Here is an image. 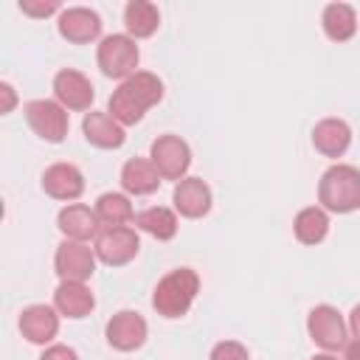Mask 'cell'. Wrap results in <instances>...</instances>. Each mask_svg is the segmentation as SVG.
I'll return each instance as SVG.
<instances>
[{"label":"cell","mask_w":360,"mask_h":360,"mask_svg":"<svg viewBox=\"0 0 360 360\" xmlns=\"http://www.w3.org/2000/svg\"><path fill=\"white\" fill-rule=\"evenodd\" d=\"M96 59H98V68H101L104 76L124 82V79L138 73L135 68H138L141 53H138V45L129 34H110V37L101 39Z\"/></svg>","instance_id":"277c9868"},{"label":"cell","mask_w":360,"mask_h":360,"mask_svg":"<svg viewBox=\"0 0 360 360\" xmlns=\"http://www.w3.org/2000/svg\"><path fill=\"white\" fill-rule=\"evenodd\" d=\"M312 360H338V357H335V354H329V352H323V354H315Z\"/></svg>","instance_id":"1f68e13d"},{"label":"cell","mask_w":360,"mask_h":360,"mask_svg":"<svg viewBox=\"0 0 360 360\" xmlns=\"http://www.w3.org/2000/svg\"><path fill=\"white\" fill-rule=\"evenodd\" d=\"M39 360H79V354H76L70 346L53 343V346H48V349L42 352V357H39Z\"/></svg>","instance_id":"83f0119b"},{"label":"cell","mask_w":360,"mask_h":360,"mask_svg":"<svg viewBox=\"0 0 360 360\" xmlns=\"http://www.w3.org/2000/svg\"><path fill=\"white\" fill-rule=\"evenodd\" d=\"M343 360H360V338H354V340L346 343V357Z\"/></svg>","instance_id":"4dcf8cb0"},{"label":"cell","mask_w":360,"mask_h":360,"mask_svg":"<svg viewBox=\"0 0 360 360\" xmlns=\"http://www.w3.org/2000/svg\"><path fill=\"white\" fill-rule=\"evenodd\" d=\"M124 25H127L132 39L152 37L160 25V11L149 0H129L127 8H124Z\"/></svg>","instance_id":"44dd1931"},{"label":"cell","mask_w":360,"mask_h":360,"mask_svg":"<svg viewBox=\"0 0 360 360\" xmlns=\"http://www.w3.org/2000/svg\"><path fill=\"white\" fill-rule=\"evenodd\" d=\"M160 98H163V82L155 73H149V70H138L135 76L124 79L112 90V96H110V115L121 127H132Z\"/></svg>","instance_id":"6da1fadb"},{"label":"cell","mask_w":360,"mask_h":360,"mask_svg":"<svg viewBox=\"0 0 360 360\" xmlns=\"http://www.w3.org/2000/svg\"><path fill=\"white\" fill-rule=\"evenodd\" d=\"M0 96H3V104H0V112H3V115H8V112L14 110V104H17V96H14V87H11L8 82H0Z\"/></svg>","instance_id":"f1b7e54d"},{"label":"cell","mask_w":360,"mask_h":360,"mask_svg":"<svg viewBox=\"0 0 360 360\" xmlns=\"http://www.w3.org/2000/svg\"><path fill=\"white\" fill-rule=\"evenodd\" d=\"M307 332L326 352H335V349L346 346V323H343L340 312L335 307H329V304H321V307L309 309Z\"/></svg>","instance_id":"9c48e42d"},{"label":"cell","mask_w":360,"mask_h":360,"mask_svg":"<svg viewBox=\"0 0 360 360\" xmlns=\"http://www.w3.org/2000/svg\"><path fill=\"white\" fill-rule=\"evenodd\" d=\"M321 22H323V34H326L332 42H346V39H352L354 31H357V14H354V8L346 6V3H329V6L323 8Z\"/></svg>","instance_id":"7402d4cb"},{"label":"cell","mask_w":360,"mask_h":360,"mask_svg":"<svg viewBox=\"0 0 360 360\" xmlns=\"http://www.w3.org/2000/svg\"><path fill=\"white\" fill-rule=\"evenodd\" d=\"M53 307L65 318H84L93 312L96 298L84 281H59L53 290Z\"/></svg>","instance_id":"ac0fdd59"},{"label":"cell","mask_w":360,"mask_h":360,"mask_svg":"<svg viewBox=\"0 0 360 360\" xmlns=\"http://www.w3.org/2000/svg\"><path fill=\"white\" fill-rule=\"evenodd\" d=\"M25 121L48 143H59L68 135V110L59 101H51V98L28 101L25 104Z\"/></svg>","instance_id":"5b68a950"},{"label":"cell","mask_w":360,"mask_h":360,"mask_svg":"<svg viewBox=\"0 0 360 360\" xmlns=\"http://www.w3.org/2000/svg\"><path fill=\"white\" fill-rule=\"evenodd\" d=\"M82 129H84V138L87 143L98 146V149H118L124 146L127 141V132L124 127L110 115V112H87L84 121H82Z\"/></svg>","instance_id":"e0dca14e"},{"label":"cell","mask_w":360,"mask_h":360,"mask_svg":"<svg viewBox=\"0 0 360 360\" xmlns=\"http://www.w3.org/2000/svg\"><path fill=\"white\" fill-rule=\"evenodd\" d=\"M211 360H250V354L239 340H219L211 349Z\"/></svg>","instance_id":"484cf974"},{"label":"cell","mask_w":360,"mask_h":360,"mask_svg":"<svg viewBox=\"0 0 360 360\" xmlns=\"http://www.w3.org/2000/svg\"><path fill=\"white\" fill-rule=\"evenodd\" d=\"M349 329H352V335L354 338H360V304L352 309V315H349Z\"/></svg>","instance_id":"f546056e"},{"label":"cell","mask_w":360,"mask_h":360,"mask_svg":"<svg viewBox=\"0 0 360 360\" xmlns=\"http://www.w3.org/2000/svg\"><path fill=\"white\" fill-rule=\"evenodd\" d=\"M53 96L65 110H90L93 104V84L84 73L65 68L53 76Z\"/></svg>","instance_id":"8fae6325"},{"label":"cell","mask_w":360,"mask_h":360,"mask_svg":"<svg viewBox=\"0 0 360 360\" xmlns=\"http://www.w3.org/2000/svg\"><path fill=\"white\" fill-rule=\"evenodd\" d=\"M132 222H135V228H141L143 233H149V236H155V239H160V242H166V239H172V236L177 233V217H174V211L166 208V205L143 208V211L135 214Z\"/></svg>","instance_id":"603a6c76"},{"label":"cell","mask_w":360,"mask_h":360,"mask_svg":"<svg viewBox=\"0 0 360 360\" xmlns=\"http://www.w3.org/2000/svg\"><path fill=\"white\" fill-rule=\"evenodd\" d=\"M292 231H295V239L301 245H318L323 242L326 231H329V217L323 208L318 205H309V208H301L295 214V222H292Z\"/></svg>","instance_id":"cb8c5ba5"},{"label":"cell","mask_w":360,"mask_h":360,"mask_svg":"<svg viewBox=\"0 0 360 360\" xmlns=\"http://www.w3.org/2000/svg\"><path fill=\"white\" fill-rule=\"evenodd\" d=\"M20 332L28 343H51L59 332V315L48 304H31L20 312Z\"/></svg>","instance_id":"4fadbf2b"},{"label":"cell","mask_w":360,"mask_h":360,"mask_svg":"<svg viewBox=\"0 0 360 360\" xmlns=\"http://www.w3.org/2000/svg\"><path fill=\"white\" fill-rule=\"evenodd\" d=\"M172 200H174L177 214L186 217V219H200L211 211V188L200 177H183L174 186Z\"/></svg>","instance_id":"5bb4252c"},{"label":"cell","mask_w":360,"mask_h":360,"mask_svg":"<svg viewBox=\"0 0 360 360\" xmlns=\"http://www.w3.org/2000/svg\"><path fill=\"white\" fill-rule=\"evenodd\" d=\"M42 188L53 200H76L84 191V177L73 163H53L42 174Z\"/></svg>","instance_id":"9a60e30c"},{"label":"cell","mask_w":360,"mask_h":360,"mask_svg":"<svg viewBox=\"0 0 360 360\" xmlns=\"http://www.w3.org/2000/svg\"><path fill=\"white\" fill-rule=\"evenodd\" d=\"M146 340V321L132 309H121L107 321V343L118 352H135Z\"/></svg>","instance_id":"30bf717a"},{"label":"cell","mask_w":360,"mask_h":360,"mask_svg":"<svg viewBox=\"0 0 360 360\" xmlns=\"http://www.w3.org/2000/svg\"><path fill=\"white\" fill-rule=\"evenodd\" d=\"M96 256L110 264V267H121L127 262H132L141 250V239L135 233V228H104L98 236H96Z\"/></svg>","instance_id":"52a82bcc"},{"label":"cell","mask_w":360,"mask_h":360,"mask_svg":"<svg viewBox=\"0 0 360 360\" xmlns=\"http://www.w3.org/2000/svg\"><path fill=\"white\" fill-rule=\"evenodd\" d=\"M160 180H163L160 172H158L155 163L146 160V158H132V160H127L124 169H121V186H124L127 194H135V197H143V194L158 191Z\"/></svg>","instance_id":"ffe728a7"},{"label":"cell","mask_w":360,"mask_h":360,"mask_svg":"<svg viewBox=\"0 0 360 360\" xmlns=\"http://www.w3.org/2000/svg\"><path fill=\"white\" fill-rule=\"evenodd\" d=\"M56 28H59V34H62L68 42L84 45V42L98 39V34H101V17H98L93 8L73 6V8H62V11H59Z\"/></svg>","instance_id":"7c38bea8"},{"label":"cell","mask_w":360,"mask_h":360,"mask_svg":"<svg viewBox=\"0 0 360 360\" xmlns=\"http://www.w3.org/2000/svg\"><path fill=\"white\" fill-rule=\"evenodd\" d=\"M96 250L84 242L76 239H65L56 248L53 264H56V276L62 281H87L96 273Z\"/></svg>","instance_id":"ba28073f"},{"label":"cell","mask_w":360,"mask_h":360,"mask_svg":"<svg viewBox=\"0 0 360 360\" xmlns=\"http://www.w3.org/2000/svg\"><path fill=\"white\" fill-rule=\"evenodd\" d=\"M149 158H152L155 169L160 172V177L177 180V183L186 177V172L191 166V149L180 135H160L152 143Z\"/></svg>","instance_id":"8992f818"},{"label":"cell","mask_w":360,"mask_h":360,"mask_svg":"<svg viewBox=\"0 0 360 360\" xmlns=\"http://www.w3.org/2000/svg\"><path fill=\"white\" fill-rule=\"evenodd\" d=\"M318 202L332 214H352L360 208V169L335 163L318 183Z\"/></svg>","instance_id":"3957f363"},{"label":"cell","mask_w":360,"mask_h":360,"mask_svg":"<svg viewBox=\"0 0 360 360\" xmlns=\"http://www.w3.org/2000/svg\"><path fill=\"white\" fill-rule=\"evenodd\" d=\"M197 292H200V276L191 267H177L158 281L152 292V307L163 318H180L191 309Z\"/></svg>","instance_id":"7a4b0ae2"},{"label":"cell","mask_w":360,"mask_h":360,"mask_svg":"<svg viewBox=\"0 0 360 360\" xmlns=\"http://www.w3.org/2000/svg\"><path fill=\"white\" fill-rule=\"evenodd\" d=\"M352 143V129L340 118H323L312 129V146L326 158H340Z\"/></svg>","instance_id":"d6986e66"},{"label":"cell","mask_w":360,"mask_h":360,"mask_svg":"<svg viewBox=\"0 0 360 360\" xmlns=\"http://www.w3.org/2000/svg\"><path fill=\"white\" fill-rule=\"evenodd\" d=\"M56 225L59 231L65 233V239H76V242H84V239H93L98 236V214L96 208H87L82 202H73V205H65L56 217Z\"/></svg>","instance_id":"2e32d148"},{"label":"cell","mask_w":360,"mask_h":360,"mask_svg":"<svg viewBox=\"0 0 360 360\" xmlns=\"http://www.w3.org/2000/svg\"><path fill=\"white\" fill-rule=\"evenodd\" d=\"M20 11L28 17H48L59 11V3L56 0H20Z\"/></svg>","instance_id":"4316f807"},{"label":"cell","mask_w":360,"mask_h":360,"mask_svg":"<svg viewBox=\"0 0 360 360\" xmlns=\"http://www.w3.org/2000/svg\"><path fill=\"white\" fill-rule=\"evenodd\" d=\"M96 214H98V222L107 225V228H121L129 219H135V211H132L129 197L127 194H118V191L101 194L98 202H96Z\"/></svg>","instance_id":"d4e9b609"}]
</instances>
